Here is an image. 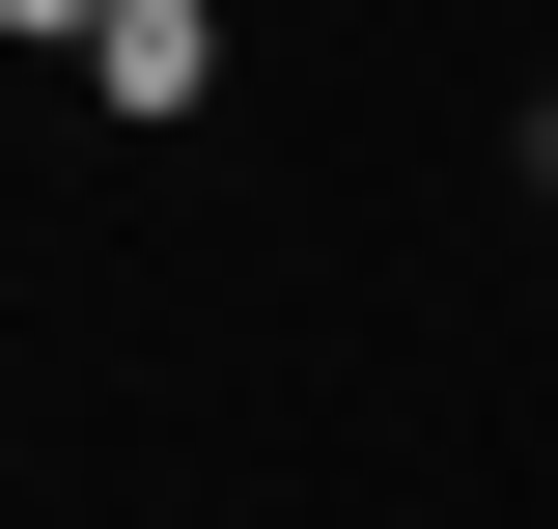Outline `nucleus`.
<instances>
[{"label": "nucleus", "instance_id": "obj_1", "mask_svg": "<svg viewBox=\"0 0 558 529\" xmlns=\"http://www.w3.org/2000/svg\"><path fill=\"white\" fill-rule=\"evenodd\" d=\"M84 84H112L140 139H196V84H223V0H112V28H84Z\"/></svg>", "mask_w": 558, "mask_h": 529}, {"label": "nucleus", "instance_id": "obj_2", "mask_svg": "<svg viewBox=\"0 0 558 529\" xmlns=\"http://www.w3.org/2000/svg\"><path fill=\"white\" fill-rule=\"evenodd\" d=\"M0 28H57V57H84V28H112V0H0Z\"/></svg>", "mask_w": 558, "mask_h": 529}]
</instances>
